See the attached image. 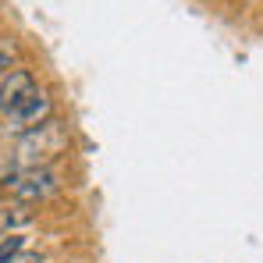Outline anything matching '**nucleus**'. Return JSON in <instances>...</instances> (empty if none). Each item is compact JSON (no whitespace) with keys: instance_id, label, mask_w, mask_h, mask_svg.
<instances>
[{"instance_id":"obj_1","label":"nucleus","mask_w":263,"mask_h":263,"mask_svg":"<svg viewBox=\"0 0 263 263\" xmlns=\"http://www.w3.org/2000/svg\"><path fill=\"white\" fill-rule=\"evenodd\" d=\"M68 146H71L68 128H64L57 118H50L40 128L25 132V135L18 139V146H14V153H11V164H14V171L50 167V160H57V157L68 153Z\"/></svg>"},{"instance_id":"obj_2","label":"nucleus","mask_w":263,"mask_h":263,"mask_svg":"<svg viewBox=\"0 0 263 263\" xmlns=\"http://www.w3.org/2000/svg\"><path fill=\"white\" fill-rule=\"evenodd\" d=\"M4 189L11 192L14 203L25 206H40L43 199H50L61 189V175L57 167H29V171H11L4 178Z\"/></svg>"},{"instance_id":"obj_3","label":"nucleus","mask_w":263,"mask_h":263,"mask_svg":"<svg viewBox=\"0 0 263 263\" xmlns=\"http://www.w3.org/2000/svg\"><path fill=\"white\" fill-rule=\"evenodd\" d=\"M53 118V100H50V92L46 89H32L7 118H4V132L7 135H25V132H32V128H40L43 121H50Z\"/></svg>"},{"instance_id":"obj_4","label":"nucleus","mask_w":263,"mask_h":263,"mask_svg":"<svg viewBox=\"0 0 263 263\" xmlns=\"http://www.w3.org/2000/svg\"><path fill=\"white\" fill-rule=\"evenodd\" d=\"M32 89H36V75H32L29 68H11V71L0 79V114L7 118Z\"/></svg>"},{"instance_id":"obj_5","label":"nucleus","mask_w":263,"mask_h":263,"mask_svg":"<svg viewBox=\"0 0 263 263\" xmlns=\"http://www.w3.org/2000/svg\"><path fill=\"white\" fill-rule=\"evenodd\" d=\"M29 220H32V206H25V203H7V206H0V231L22 228V224H29Z\"/></svg>"},{"instance_id":"obj_6","label":"nucleus","mask_w":263,"mask_h":263,"mask_svg":"<svg viewBox=\"0 0 263 263\" xmlns=\"http://www.w3.org/2000/svg\"><path fill=\"white\" fill-rule=\"evenodd\" d=\"M22 249H25V238H22V235L0 238V263H14L18 256H22Z\"/></svg>"},{"instance_id":"obj_7","label":"nucleus","mask_w":263,"mask_h":263,"mask_svg":"<svg viewBox=\"0 0 263 263\" xmlns=\"http://www.w3.org/2000/svg\"><path fill=\"white\" fill-rule=\"evenodd\" d=\"M14 57H18V43L4 36V40H0V79L14 68Z\"/></svg>"},{"instance_id":"obj_8","label":"nucleus","mask_w":263,"mask_h":263,"mask_svg":"<svg viewBox=\"0 0 263 263\" xmlns=\"http://www.w3.org/2000/svg\"><path fill=\"white\" fill-rule=\"evenodd\" d=\"M25 263H50L46 256H32V260H25Z\"/></svg>"}]
</instances>
